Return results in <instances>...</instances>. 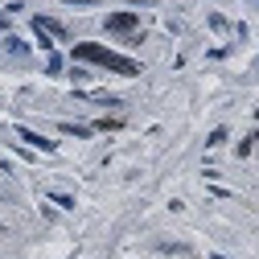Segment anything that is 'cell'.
<instances>
[{"mask_svg": "<svg viewBox=\"0 0 259 259\" xmlns=\"http://www.w3.org/2000/svg\"><path fill=\"white\" fill-rule=\"evenodd\" d=\"M9 50H13V54H17V58H25V54H29V46H25V41H21V37H9Z\"/></svg>", "mask_w": 259, "mask_h": 259, "instance_id": "obj_6", "label": "cell"}, {"mask_svg": "<svg viewBox=\"0 0 259 259\" xmlns=\"http://www.w3.org/2000/svg\"><path fill=\"white\" fill-rule=\"evenodd\" d=\"M62 132H70V136H91L95 127H87V123H62Z\"/></svg>", "mask_w": 259, "mask_h": 259, "instance_id": "obj_5", "label": "cell"}, {"mask_svg": "<svg viewBox=\"0 0 259 259\" xmlns=\"http://www.w3.org/2000/svg\"><path fill=\"white\" fill-rule=\"evenodd\" d=\"M33 29H37L41 37H66V25L54 21V17H33Z\"/></svg>", "mask_w": 259, "mask_h": 259, "instance_id": "obj_3", "label": "cell"}, {"mask_svg": "<svg viewBox=\"0 0 259 259\" xmlns=\"http://www.w3.org/2000/svg\"><path fill=\"white\" fill-rule=\"evenodd\" d=\"M17 136H21L25 144H33V148H41V152H54V140H46V136H37V132H29V127H17Z\"/></svg>", "mask_w": 259, "mask_h": 259, "instance_id": "obj_4", "label": "cell"}, {"mask_svg": "<svg viewBox=\"0 0 259 259\" xmlns=\"http://www.w3.org/2000/svg\"><path fill=\"white\" fill-rule=\"evenodd\" d=\"M103 25H107V33H123V37H132V41H136L140 17H136V13H111V17L103 21Z\"/></svg>", "mask_w": 259, "mask_h": 259, "instance_id": "obj_2", "label": "cell"}, {"mask_svg": "<svg viewBox=\"0 0 259 259\" xmlns=\"http://www.w3.org/2000/svg\"><path fill=\"white\" fill-rule=\"evenodd\" d=\"M222 140H226V127H214V132H210V140H206V144H210V148H218Z\"/></svg>", "mask_w": 259, "mask_h": 259, "instance_id": "obj_7", "label": "cell"}, {"mask_svg": "<svg viewBox=\"0 0 259 259\" xmlns=\"http://www.w3.org/2000/svg\"><path fill=\"white\" fill-rule=\"evenodd\" d=\"M74 58L78 62H95V66H103V70H115V74H123V78H136L140 74V66L132 58H123V54H115V50H107V46H95V41H78L74 46Z\"/></svg>", "mask_w": 259, "mask_h": 259, "instance_id": "obj_1", "label": "cell"}]
</instances>
